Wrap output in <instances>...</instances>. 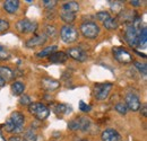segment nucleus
<instances>
[{"instance_id":"obj_1","label":"nucleus","mask_w":147,"mask_h":141,"mask_svg":"<svg viewBox=\"0 0 147 141\" xmlns=\"http://www.w3.org/2000/svg\"><path fill=\"white\" fill-rule=\"evenodd\" d=\"M24 123H25L24 114H22L19 112H14V113H11L9 119L6 121L5 128H6L7 132L18 134L24 131Z\"/></svg>"},{"instance_id":"obj_2","label":"nucleus","mask_w":147,"mask_h":141,"mask_svg":"<svg viewBox=\"0 0 147 141\" xmlns=\"http://www.w3.org/2000/svg\"><path fill=\"white\" fill-rule=\"evenodd\" d=\"M28 111L31 114H33L38 121H43L45 120L49 114H50V109L49 107L42 103H32L28 106Z\"/></svg>"},{"instance_id":"obj_3","label":"nucleus","mask_w":147,"mask_h":141,"mask_svg":"<svg viewBox=\"0 0 147 141\" xmlns=\"http://www.w3.org/2000/svg\"><path fill=\"white\" fill-rule=\"evenodd\" d=\"M60 37L67 44L74 43L78 38V31L73 25H65L60 30Z\"/></svg>"},{"instance_id":"obj_4","label":"nucleus","mask_w":147,"mask_h":141,"mask_svg":"<svg viewBox=\"0 0 147 141\" xmlns=\"http://www.w3.org/2000/svg\"><path fill=\"white\" fill-rule=\"evenodd\" d=\"M142 28L135 26L132 23L127 25L126 31H125V38H126V42L130 46H132V48L137 46V40H138V35H139Z\"/></svg>"},{"instance_id":"obj_5","label":"nucleus","mask_w":147,"mask_h":141,"mask_svg":"<svg viewBox=\"0 0 147 141\" xmlns=\"http://www.w3.org/2000/svg\"><path fill=\"white\" fill-rule=\"evenodd\" d=\"M82 34L84 35V37L86 38H96V36L98 35L100 33V27L98 25H96L95 23H92V21H88V23H83L79 27Z\"/></svg>"},{"instance_id":"obj_6","label":"nucleus","mask_w":147,"mask_h":141,"mask_svg":"<svg viewBox=\"0 0 147 141\" xmlns=\"http://www.w3.org/2000/svg\"><path fill=\"white\" fill-rule=\"evenodd\" d=\"M90 125H91L90 119L84 117V116H79V117H76V119L71 120L68 124V128L71 131H87L90 129Z\"/></svg>"},{"instance_id":"obj_7","label":"nucleus","mask_w":147,"mask_h":141,"mask_svg":"<svg viewBox=\"0 0 147 141\" xmlns=\"http://www.w3.org/2000/svg\"><path fill=\"white\" fill-rule=\"evenodd\" d=\"M16 28L19 33H23V34L34 33L37 30V23L32 21L30 19H20L16 24Z\"/></svg>"},{"instance_id":"obj_8","label":"nucleus","mask_w":147,"mask_h":141,"mask_svg":"<svg viewBox=\"0 0 147 141\" xmlns=\"http://www.w3.org/2000/svg\"><path fill=\"white\" fill-rule=\"evenodd\" d=\"M112 84L110 83H104V84H97L94 87V95L96 97V99L98 101H103L105 99L109 94H110L111 89H112Z\"/></svg>"},{"instance_id":"obj_9","label":"nucleus","mask_w":147,"mask_h":141,"mask_svg":"<svg viewBox=\"0 0 147 141\" xmlns=\"http://www.w3.org/2000/svg\"><path fill=\"white\" fill-rule=\"evenodd\" d=\"M112 53L114 55V59L117 61H119L120 63H130V62H132L131 54L128 51L123 50L122 48H119V46L113 48L112 49Z\"/></svg>"},{"instance_id":"obj_10","label":"nucleus","mask_w":147,"mask_h":141,"mask_svg":"<svg viewBox=\"0 0 147 141\" xmlns=\"http://www.w3.org/2000/svg\"><path fill=\"white\" fill-rule=\"evenodd\" d=\"M125 101H126L127 108H129L132 112H136V111H138L140 108V99L134 93H128L126 95V97H125Z\"/></svg>"},{"instance_id":"obj_11","label":"nucleus","mask_w":147,"mask_h":141,"mask_svg":"<svg viewBox=\"0 0 147 141\" xmlns=\"http://www.w3.org/2000/svg\"><path fill=\"white\" fill-rule=\"evenodd\" d=\"M67 55L70 56L71 59L79 61V62H84L87 60V53L85 52L82 48H71L67 51Z\"/></svg>"},{"instance_id":"obj_12","label":"nucleus","mask_w":147,"mask_h":141,"mask_svg":"<svg viewBox=\"0 0 147 141\" xmlns=\"http://www.w3.org/2000/svg\"><path fill=\"white\" fill-rule=\"evenodd\" d=\"M101 139L102 141H121V136L120 133L114 130V129H107L102 132L101 134Z\"/></svg>"},{"instance_id":"obj_13","label":"nucleus","mask_w":147,"mask_h":141,"mask_svg":"<svg viewBox=\"0 0 147 141\" xmlns=\"http://www.w3.org/2000/svg\"><path fill=\"white\" fill-rule=\"evenodd\" d=\"M41 86L47 91H53L60 87V83L55 79H52V78H42Z\"/></svg>"},{"instance_id":"obj_14","label":"nucleus","mask_w":147,"mask_h":141,"mask_svg":"<svg viewBox=\"0 0 147 141\" xmlns=\"http://www.w3.org/2000/svg\"><path fill=\"white\" fill-rule=\"evenodd\" d=\"M48 37L44 34H37V35L31 37L27 42H26V46L27 48H35V46H42L45 42H47Z\"/></svg>"},{"instance_id":"obj_15","label":"nucleus","mask_w":147,"mask_h":141,"mask_svg":"<svg viewBox=\"0 0 147 141\" xmlns=\"http://www.w3.org/2000/svg\"><path fill=\"white\" fill-rule=\"evenodd\" d=\"M19 8V1L18 0H7L3 3V9L8 14H15Z\"/></svg>"},{"instance_id":"obj_16","label":"nucleus","mask_w":147,"mask_h":141,"mask_svg":"<svg viewBox=\"0 0 147 141\" xmlns=\"http://www.w3.org/2000/svg\"><path fill=\"white\" fill-rule=\"evenodd\" d=\"M67 59H68V56L65 52H55L49 58L50 62H52V63H63L67 61Z\"/></svg>"},{"instance_id":"obj_17","label":"nucleus","mask_w":147,"mask_h":141,"mask_svg":"<svg viewBox=\"0 0 147 141\" xmlns=\"http://www.w3.org/2000/svg\"><path fill=\"white\" fill-rule=\"evenodd\" d=\"M53 112L57 115H63L71 112V107L67 104H55L53 106Z\"/></svg>"},{"instance_id":"obj_18","label":"nucleus","mask_w":147,"mask_h":141,"mask_svg":"<svg viewBox=\"0 0 147 141\" xmlns=\"http://www.w3.org/2000/svg\"><path fill=\"white\" fill-rule=\"evenodd\" d=\"M60 17H61V19H62L65 23H68V25H69V24H71L74 20L76 19V14L60 8Z\"/></svg>"},{"instance_id":"obj_19","label":"nucleus","mask_w":147,"mask_h":141,"mask_svg":"<svg viewBox=\"0 0 147 141\" xmlns=\"http://www.w3.org/2000/svg\"><path fill=\"white\" fill-rule=\"evenodd\" d=\"M147 45V30L146 27H143L137 40V46H139L140 49H145Z\"/></svg>"},{"instance_id":"obj_20","label":"nucleus","mask_w":147,"mask_h":141,"mask_svg":"<svg viewBox=\"0 0 147 141\" xmlns=\"http://www.w3.org/2000/svg\"><path fill=\"white\" fill-rule=\"evenodd\" d=\"M0 77L5 81H7V80H11L15 77V73L8 67H0Z\"/></svg>"},{"instance_id":"obj_21","label":"nucleus","mask_w":147,"mask_h":141,"mask_svg":"<svg viewBox=\"0 0 147 141\" xmlns=\"http://www.w3.org/2000/svg\"><path fill=\"white\" fill-rule=\"evenodd\" d=\"M24 90H25V85L22 81H15L11 85V93H13L14 96H20V95H23Z\"/></svg>"},{"instance_id":"obj_22","label":"nucleus","mask_w":147,"mask_h":141,"mask_svg":"<svg viewBox=\"0 0 147 141\" xmlns=\"http://www.w3.org/2000/svg\"><path fill=\"white\" fill-rule=\"evenodd\" d=\"M61 8L65 9V10H68V11H70V13L76 14V13L79 10V5H78L76 1H69V2L63 3V5L61 6Z\"/></svg>"},{"instance_id":"obj_23","label":"nucleus","mask_w":147,"mask_h":141,"mask_svg":"<svg viewBox=\"0 0 147 141\" xmlns=\"http://www.w3.org/2000/svg\"><path fill=\"white\" fill-rule=\"evenodd\" d=\"M103 25H104V27H105L107 30L113 31V30H117V28H118L119 23H118V19H117V18L110 17V18H108L105 21H103Z\"/></svg>"},{"instance_id":"obj_24","label":"nucleus","mask_w":147,"mask_h":141,"mask_svg":"<svg viewBox=\"0 0 147 141\" xmlns=\"http://www.w3.org/2000/svg\"><path fill=\"white\" fill-rule=\"evenodd\" d=\"M57 45H51V46H48L45 49H43L41 52L36 53L37 58H44V56H50L52 53L57 52Z\"/></svg>"},{"instance_id":"obj_25","label":"nucleus","mask_w":147,"mask_h":141,"mask_svg":"<svg viewBox=\"0 0 147 141\" xmlns=\"http://www.w3.org/2000/svg\"><path fill=\"white\" fill-rule=\"evenodd\" d=\"M22 138H23V141H37V136L33 131V129H28Z\"/></svg>"},{"instance_id":"obj_26","label":"nucleus","mask_w":147,"mask_h":141,"mask_svg":"<svg viewBox=\"0 0 147 141\" xmlns=\"http://www.w3.org/2000/svg\"><path fill=\"white\" fill-rule=\"evenodd\" d=\"M114 108H115V111L118 113H120L122 115H126L127 112H128V108H127V106H126L125 103H118V104H115Z\"/></svg>"},{"instance_id":"obj_27","label":"nucleus","mask_w":147,"mask_h":141,"mask_svg":"<svg viewBox=\"0 0 147 141\" xmlns=\"http://www.w3.org/2000/svg\"><path fill=\"white\" fill-rule=\"evenodd\" d=\"M135 67L139 70V72L144 76V77H146V73H147V66L145 63H140V62H135Z\"/></svg>"},{"instance_id":"obj_28","label":"nucleus","mask_w":147,"mask_h":141,"mask_svg":"<svg viewBox=\"0 0 147 141\" xmlns=\"http://www.w3.org/2000/svg\"><path fill=\"white\" fill-rule=\"evenodd\" d=\"M19 103L22 104V105H31L32 104V99H31V97L30 96H27V95H20V98H19Z\"/></svg>"},{"instance_id":"obj_29","label":"nucleus","mask_w":147,"mask_h":141,"mask_svg":"<svg viewBox=\"0 0 147 141\" xmlns=\"http://www.w3.org/2000/svg\"><path fill=\"white\" fill-rule=\"evenodd\" d=\"M9 28V21L7 19H2L0 18V33L6 32Z\"/></svg>"},{"instance_id":"obj_30","label":"nucleus","mask_w":147,"mask_h":141,"mask_svg":"<svg viewBox=\"0 0 147 141\" xmlns=\"http://www.w3.org/2000/svg\"><path fill=\"white\" fill-rule=\"evenodd\" d=\"M110 14L108 13V11H100V13H97L96 14V18L98 19V20H101L102 23L103 21H105L108 18H110Z\"/></svg>"},{"instance_id":"obj_31","label":"nucleus","mask_w":147,"mask_h":141,"mask_svg":"<svg viewBox=\"0 0 147 141\" xmlns=\"http://www.w3.org/2000/svg\"><path fill=\"white\" fill-rule=\"evenodd\" d=\"M9 56H10L9 52L2 45H0V60H8Z\"/></svg>"},{"instance_id":"obj_32","label":"nucleus","mask_w":147,"mask_h":141,"mask_svg":"<svg viewBox=\"0 0 147 141\" xmlns=\"http://www.w3.org/2000/svg\"><path fill=\"white\" fill-rule=\"evenodd\" d=\"M79 109L82 111V112H85V113H88L91 109H92V106L91 105H87L85 102H83V101H80L79 102Z\"/></svg>"},{"instance_id":"obj_33","label":"nucleus","mask_w":147,"mask_h":141,"mask_svg":"<svg viewBox=\"0 0 147 141\" xmlns=\"http://www.w3.org/2000/svg\"><path fill=\"white\" fill-rule=\"evenodd\" d=\"M45 28H47V30H45L44 35L47 36V37H48V36H55V28L53 27V26H50V25H49V26H47Z\"/></svg>"},{"instance_id":"obj_34","label":"nucleus","mask_w":147,"mask_h":141,"mask_svg":"<svg viewBox=\"0 0 147 141\" xmlns=\"http://www.w3.org/2000/svg\"><path fill=\"white\" fill-rule=\"evenodd\" d=\"M42 2H43V5H44L47 8H53L55 5H57L58 1H55V0H44V1H42Z\"/></svg>"},{"instance_id":"obj_35","label":"nucleus","mask_w":147,"mask_h":141,"mask_svg":"<svg viewBox=\"0 0 147 141\" xmlns=\"http://www.w3.org/2000/svg\"><path fill=\"white\" fill-rule=\"evenodd\" d=\"M9 141H23V138L20 136H18V134H15V136L9 138Z\"/></svg>"},{"instance_id":"obj_36","label":"nucleus","mask_w":147,"mask_h":141,"mask_svg":"<svg viewBox=\"0 0 147 141\" xmlns=\"http://www.w3.org/2000/svg\"><path fill=\"white\" fill-rule=\"evenodd\" d=\"M146 111H147V106H146V104H144V105H143V107H142V111H140L144 117L146 116Z\"/></svg>"},{"instance_id":"obj_37","label":"nucleus","mask_w":147,"mask_h":141,"mask_svg":"<svg viewBox=\"0 0 147 141\" xmlns=\"http://www.w3.org/2000/svg\"><path fill=\"white\" fill-rule=\"evenodd\" d=\"M130 3H131L132 6H136V7L140 6V1H138V0H134V1H130Z\"/></svg>"},{"instance_id":"obj_38","label":"nucleus","mask_w":147,"mask_h":141,"mask_svg":"<svg viewBox=\"0 0 147 141\" xmlns=\"http://www.w3.org/2000/svg\"><path fill=\"white\" fill-rule=\"evenodd\" d=\"M5 84H6V81L0 77V87H3V86H5Z\"/></svg>"},{"instance_id":"obj_39","label":"nucleus","mask_w":147,"mask_h":141,"mask_svg":"<svg viewBox=\"0 0 147 141\" xmlns=\"http://www.w3.org/2000/svg\"><path fill=\"white\" fill-rule=\"evenodd\" d=\"M0 141H7L3 138V134H2V132H1V130H0Z\"/></svg>"},{"instance_id":"obj_40","label":"nucleus","mask_w":147,"mask_h":141,"mask_svg":"<svg viewBox=\"0 0 147 141\" xmlns=\"http://www.w3.org/2000/svg\"><path fill=\"white\" fill-rule=\"evenodd\" d=\"M80 141H87V140H80Z\"/></svg>"}]
</instances>
